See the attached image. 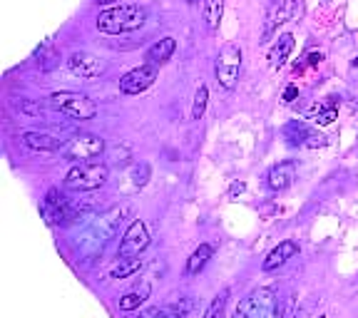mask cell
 <instances>
[{"instance_id": "277c9868", "label": "cell", "mask_w": 358, "mask_h": 318, "mask_svg": "<svg viewBox=\"0 0 358 318\" xmlns=\"http://www.w3.org/2000/svg\"><path fill=\"white\" fill-rule=\"evenodd\" d=\"M107 164L102 162H80L65 174V187L73 191H92L100 189L107 182Z\"/></svg>"}, {"instance_id": "7a4b0ae2", "label": "cell", "mask_w": 358, "mask_h": 318, "mask_svg": "<svg viewBox=\"0 0 358 318\" xmlns=\"http://www.w3.org/2000/svg\"><path fill=\"white\" fill-rule=\"evenodd\" d=\"M147 20V10L142 6H115L97 15V30L107 35H124L140 30Z\"/></svg>"}, {"instance_id": "4fadbf2b", "label": "cell", "mask_w": 358, "mask_h": 318, "mask_svg": "<svg viewBox=\"0 0 358 318\" xmlns=\"http://www.w3.org/2000/svg\"><path fill=\"white\" fill-rule=\"evenodd\" d=\"M303 13V3L301 0H274L271 8H268V17H266V35L281 25V22H289V20H296L301 17Z\"/></svg>"}, {"instance_id": "30bf717a", "label": "cell", "mask_w": 358, "mask_h": 318, "mask_svg": "<svg viewBox=\"0 0 358 318\" xmlns=\"http://www.w3.org/2000/svg\"><path fill=\"white\" fill-rule=\"evenodd\" d=\"M102 152H105V142L97 134H78V137H73V140L62 147V154L67 159H83V162L102 154Z\"/></svg>"}, {"instance_id": "4316f807", "label": "cell", "mask_w": 358, "mask_h": 318, "mask_svg": "<svg viewBox=\"0 0 358 318\" xmlns=\"http://www.w3.org/2000/svg\"><path fill=\"white\" fill-rule=\"evenodd\" d=\"M150 177H152V167L147 162H140L137 167L132 169V182H134V187H145L147 182H150Z\"/></svg>"}, {"instance_id": "ba28073f", "label": "cell", "mask_w": 358, "mask_h": 318, "mask_svg": "<svg viewBox=\"0 0 358 318\" xmlns=\"http://www.w3.org/2000/svg\"><path fill=\"white\" fill-rule=\"evenodd\" d=\"M67 67H70V73L80 80H97L107 73V62L102 57L92 55V52H73V55L67 57Z\"/></svg>"}, {"instance_id": "5bb4252c", "label": "cell", "mask_w": 358, "mask_h": 318, "mask_svg": "<svg viewBox=\"0 0 358 318\" xmlns=\"http://www.w3.org/2000/svg\"><path fill=\"white\" fill-rule=\"evenodd\" d=\"M294 179H296V164L294 162H281L276 167L268 169L266 174V185L271 191H284L294 185Z\"/></svg>"}, {"instance_id": "ffe728a7", "label": "cell", "mask_w": 358, "mask_h": 318, "mask_svg": "<svg viewBox=\"0 0 358 318\" xmlns=\"http://www.w3.org/2000/svg\"><path fill=\"white\" fill-rule=\"evenodd\" d=\"M212 254H214L212 244H199V249H196V252L189 256V261H187V274H189V276L199 274L201 268L207 266L209 259H212Z\"/></svg>"}, {"instance_id": "4dcf8cb0", "label": "cell", "mask_w": 358, "mask_h": 318, "mask_svg": "<svg viewBox=\"0 0 358 318\" xmlns=\"http://www.w3.org/2000/svg\"><path fill=\"white\" fill-rule=\"evenodd\" d=\"M286 318H301V311H296V308H291V311L286 313Z\"/></svg>"}, {"instance_id": "484cf974", "label": "cell", "mask_w": 358, "mask_h": 318, "mask_svg": "<svg viewBox=\"0 0 358 318\" xmlns=\"http://www.w3.org/2000/svg\"><path fill=\"white\" fill-rule=\"evenodd\" d=\"M17 110L25 112V115H30V117H40V120H45V122H50V115H48V110H45L43 105H35V102H30V100L17 102Z\"/></svg>"}, {"instance_id": "5b68a950", "label": "cell", "mask_w": 358, "mask_h": 318, "mask_svg": "<svg viewBox=\"0 0 358 318\" xmlns=\"http://www.w3.org/2000/svg\"><path fill=\"white\" fill-rule=\"evenodd\" d=\"M50 107L55 112H60V115H65V117L70 120H92L97 115V105L92 100H90L87 95H83V92H70V89H65V92H55V95L50 97Z\"/></svg>"}, {"instance_id": "44dd1931", "label": "cell", "mask_w": 358, "mask_h": 318, "mask_svg": "<svg viewBox=\"0 0 358 318\" xmlns=\"http://www.w3.org/2000/svg\"><path fill=\"white\" fill-rule=\"evenodd\" d=\"M336 115H338V102H336V97H329L324 105H319L311 112V120L316 124H321V127H326V124L334 122Z\"/></svg>"}, {"instance_id": "6da1fadb", "label": "cell", "mask_w": 358, "mask_h": 318, "mask_svg": "<svg viewBox=\"0 0 358 318\" xmlns=\"http://www.w3.org/2000/svg\"><path fill=\"white\" fill-rule=\"evenodd\" d=\"M124 214H127V207H112L110 212L100 214V217L92 222V226H90L83 236V254L85 256H90V259L102 256L107 241L115 236V231H117V226L124 219Z\"/></svg>"}, {"instance_id": "e0dca14e", "label": "cell", "mask_w": 358, "mask_h": 318, "mask_svg": "<svg viewBox=\"0 0 358 318\" xmlns=\"http://www.w3.org/2000/svg\"><path fill=\"white\" fill-rule=\"evenodd\" d=\"M174 48H177V43H174V38H162L157 40L155 45H152L150 50H147V65H164V62L169 60V57L174 55Z\"/></svg>"}, {"instance_id": "cb8c5ba5", "label": "cell", "mask_w": 358, "mask_h": 318, "mask_svg": "<svg viewBox=\"0 0 358 318\" xmlns=\"http://www.w3.org/2000/svg\"><path fill=\"white\" fill-rule=\"evenodd\" d=\"M207 102H209V89L207 85H199L194 95V105H192V120H201L204 110H207Z\"/></svg>"}, {"instance_id": "8fae6325", "label": "cell", "mask_w": 358, "mask_h": 318, "mask_svg": "<svg viewBox=\"0 0 358 318\" xmlns=\"http://www.w3.org/2000/svg\"><path fill=\"white\" fill-rule=\"evenodd\" d=\"M284 137L291 147H308V150H316V147L326 145V137L321 132H316L313 127H308L301 120H294L284 127Z\"/></svg>"}, {"instance_id": "d4e9b609", "label": "cell", "mask_w": 358, "mask_h": 318, "mask_svg": "<svg viewBox=\"0 0 358 318\" xmlns=\"http://www.w3.org/2000/svg\"><path fill=\"white\" fill-rule=\"evenodd\" d=\"M147 301V291H129L120 298V308L122 311H134V308H140L142 303Z\"/></svg>"}, {"instance_id": "d6986e66", "label": "cell", "mask_w": 358, "mask_h": 318, "mask_svg": "<svg viewBox=\"0 0 358 318\" xmlns=\"http://www.w3.org/2000/svg\"><path fill=\"white\" fill-rule=\"evenodd\" d=\"M35 65L40 67V70H52V67L60 62V55H57L55 45H52V40H45L43 45H40L38 50H35Z\"/></svg>"}, {"instance_id": "836d02e7", "label": "cell", "mask_w": 358, "mask_h": 318, "mask_svg": "<svg viewBox=\"0 0 358 318\" xmlns=\"http://www.w3.org/2000/svg\"><path fill=\"white\" fill-rule=\"evenodd\" d=\"M187 3H189V6H194V3H196V0H187Z\"/></svg>"}, {"instance_id": "1f68e13d", "label": "cell", "mask_w": 358, "mask_h": 318, "mask_svg": "<svg viewBox=\"0 0 358 318\" xmlns=\"http://www.w3.org/2000/svg\"><path fill=\"white\" fill-rule=\"evenodd\" d=\"M236 191H244V185H241V182H239V185L231 187V194H236Z\"/></svg>"}, {"instance_id": "2e32d148", "label": "cell", "mask_w": 358, "mask_h": 318, "mask_svg": "<svg viewBox=\"0 0 358 318\" xmlns=\"http://www.w3.org/2000/svg\"><path fill=\"white\" fill-rule=\"evenodd\" d=\"M22 145L35 152H57L65 147L62 140H57V137H52L48 132H25L22 134Z\"/></svg>"}, {"instance_id": "9a60e30c", "label": "cell", "mask_w": 358, "mask_h": 318, "mask_svg": "<svg viewBox=\"0 0 358 318\" xmlns=\"http://www.w3.org/2000/svg\"><path fill=\"white\" fill-rule=\"evenodd\" d=\"M296 254H299V244H296V241H281L279 246H274V249L266 254L262 268H264V271H276V268H281L286 261H289V259L296 256Z\"/></svg>"}, {"instance_id": "603a6c76", "label": "cell", "mask_w": 358, "mask_h": 318, "mask_svg": "<svg viewBox=\"0 0 358 318\" xmlns=\"http://www.w3.org/2000/svg\"><path fill=\"white\" fill-rule=\"evenodd\" d=\"M142 268V259H120L115 266L110 268V279H129Z\"/></svg>"}, {"instance_id": "8992f818", "label": "cell", "mask_w": 358, "mask_h": 318, "mask_svg": "<svg viewBox=\"0 0 358 318\" xmlns=\"http://www.w3.org/2000/svg\"><path fill=\"white\" fill-rule=\"evenodd\" d=\"M241 57L244 55H241V48L236 43H227L222 50H219L214 70H217V82L222 85L224 89H231L236 85V80H239Z\"/></svg>"}, {"instance_id": "f546056e", "label": "cell", "mask_w": 358, "mask_h": 318, "mask_svg": "<svg viewBox=\"0 0 358 318\" xmlns=\"http://www.w3.org/2000/svg\"><path fill=\"white\" fill-rule=\"evenodd\" d=\"M299 97V87L296 85H289V87L284 89V102H294Z\"/></svg>"}, {"instance_id": "7402d4cb", "label": "cell", "mask_w": 358, "mask_h": 318, "mask_svg": "<svg viewBox=\"0 0 358 318\" xmlns=\"http://www.w3.org/2000/svg\"><path fill=\"white\" fill-rule=\"evenodd\" d=\"M204 22H207L209 30H217L219 22H222V15H224V0H204Z\"/></svg>"}, {"instance_id": "e575fe53", "label": "cell", "mask_w": 358, "mask_h": 318, "mask_svg": "<svg viewBox=\"0 0 358 318\" xmlns=\"http://www.w3.org/2000/svg\"><path fill=\"white\" fill-rule=\"evenodd\" d=\"M353 65H356V67H358V57H356V60H353Z\"/></svg>"}, {"instance_id": "d590c367", "label": "cell", "mask_w": 358, "mask_h": 318, "mask_svg": "<svg viewBox=\"0 0 358 318\" xmlns=\"http://www.w3.org/2000/svg\"><path fill=\"white\" fill-rule=\"evenodd\" d=\"M319 318H326V316H319Z\"/></svg>"}, {"instance_id": "f1b7e54d", "label": "cell", "mask_w": 358, "mask_h": 318, "mask_svg": "<svg viewBox=\"0 0 358 318\" xmlns=\"http://www.w3.org/2000/svg\"><path fill=\"white\" fill-rule=\"evenodd\" d=\"M140 318H182V316L177 311H172V308H150Z\"/></svg>"}, {"instance_id": "d6a6232c", "label": "cell", "mask_w": 358, "mask_h": 318, "mask_svg": "<svg viewBox=\"0 0 358 318\" xmlns=\"http://www.w3.org/2000/svg\"><path fill=\"white\" fill-rule=\"evenodd\" d=\"M95 3H100V6H110V3H115V0H95Z\"/></svg>"}, {"instance_id": "7c38bea8", "label": "cell", "mask_w": 358, "mask_h": 318, "mask_svg": "<svg viewBox=\"0 0 358 318\" xmlns=\"http://www.w3.org/2000/svg\"><path fill=\"white\" fill-rule=\"evenodd\" d=\"M155 80H157V67L140 65L120 78V92H124V95H140V92H145V89H150L155 85Z\"/></svg>"}, {"instance_id": "9c48e42d", "label": "cell", "mask_w": 358, "mask_h": 318, "mask_svg": "<svg viewBox=\"0 0 358 318\" xmlns=\"http://www.w3.org/2000/svg\"><path fill=\"white\" fill-rule=\"evenodd\" d=\"M40 214H43V219L50 224V226H55V224H65L75 217L73 204H70V201H67L57 189H50L48 194H45L43 204H40Z\"/></svg>"}, {"instance_id": "52a82bcc", "label": "cell", "mask_w": 358, "mask_h": 318, "mask_svg": "<svg viewBox=\"0 0 358 318\" xmlns=\"http://www.w3.org/2000/svg\"><path fill=\"white\" fill-rule=\"evenodd\" d=\"M147 246H150V231H147V224L142 222V219H134V222L127 226V231H124L122 241H120L117 256L120 259H134V256H140Z\"/></svg>"}, {"instance_id": "ac0fdd59", "label": "cell", "mask_w": 358, "mask_h": 318, "mask_svg": "<svg viewBox=\"0 0 358 318\" xmlns=\"http://www.w3.org/2000/svg\"><path fill=\"white\" fill-rule=\"evenodd\" d=\"M291 50H294V35L291 33L279 35V40H276V43L271 45V50H268V62H271V67L284 65V62L289 60Z\"/></svg>"}, {"instance_id": "3957f363", "label": "cell", "mask_w": 358, "mask_h": 318, "mask_svg": "<svg viewBox=\"0 0 358 318\" xmlns=\"http://www.w3.org/2000/svg\"><path fill=\"white\" fill-rule=\"evenodd\" d=\"M234 318H281L279 298L271 289L252 291L239 301Z\"/></svg>"}, {"instance_id": "83f0119b", "label": "cell", "mask_w": 358, "mask_h": 318, "mask_svg": "<svg viewBox=\"0 0 358 318\" xmlns=\"http://www.w3.org/2000/svg\"><path fill=\"white\" fill-rule=\"evenodd\" d=\"M224 308H227V294H219V296L209 303L204 318H224Z\"/></svg>"}]
</instances>
